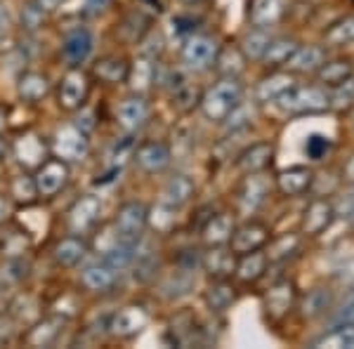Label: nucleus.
<instances>
[{
	"instance_id": "34",
	"label": "nucleus",
	"mask_w": 354,
	"mask_h": 349,
	"mask_svg": "<svg viewBox=\"0 0 354 349\" xmlns=\"http://www.w3.org/2000/svg\"><path fill=\"white\" fill-rule=\"evenodd\" d=\"M128 71H130V66L125 64L123 59H118V57H106V59L97 62V66H95V73L106 83L125 81V78H128Z\"/></svg>"
},
{
	"instance_id": "22",
	"label": "nucleus",
	"mask_w": 354,
	"mask_h": 349,
	"mask_svg": "<svg viewBox=\"0 0 354 349\" xmlns=\"http://www.w3.org/2000/svg\"><path fill=\"white\" fill-rule=\"evenodd\" d=\"M232 232H234V222L230 215L225 213L213 215L208 220V225L203 227V241L208 245H225L230 243Z\"/></svg>"
},
{
	"instance_id": "46",
	"label": "nucleus",
	"mask_w": 354,
	"mask_h": 349,
	"mask_svg": "<svg viewBox=\"0 0 354 349\" xmlns=\"http://www.w3.org/2000/svg\"><path fill=\"white\" fill-rule=\"evenodd\" d=\"M342 323H354V297H350V300L330 317V326H342Z\"/></svg>"
},
{
	"instance_id": "35",
	"label": "nucleus",
	"mask_w": 354,
	"mask_h": 349,
	"mask_svg": "<svg viewBox=\"0 0 354 349\" xmlns=\"http://www.w3.org/2000/svg\"><path fill=\"white\" fill-rule=\"evenodd\" d=\"M324 41L333 48H340V45H350L354 43V15L345 17V19L335 21L333 26L324 33Z\"/></svg>"
},
{
	"instance_id": "9",
	"label": "nucleus",
	"mask_w": 354,
	"mask_h": 349,
	"mask_svg": "<svg viewBox=\"0 0 354 349\" xmlns=\"http://www.w3.org/2000/svg\"><path fill=\"white\" fill-rule=\"evenodd\" d=\"M100 210H102L100 196L88 194V196H83L81 201H76V205L71 208V213H68V225H71L73 232H78V234L88 232V229L97 222V217H100Z\"/></svg>"
},
{
	"instance_id": "33",
	"label": "nucleus",
	"mask_w": 354,
	"mask_h": 349,
	"mask_svg": "<svg viewBox=\"0 0 354 349\" xmlns=\"http://www.w3.org/2000/svg\"><path fill=\"white\" fill-rule=\"evenodd\" d=\"M17 158H19L24 165H36L43 161V153H45V147L43 142L38 140L36 135H26L17 142Z\"/></svg>"
},
{
	"instance_id": "23",
	"label": "nucleus",
	"mask_w": 354,
	"mask_h": 349,
	"mask_svg": "<svg viewBox=\"0 0 354 349\" xmlns=\"http://www.w3.org/2000/svg\"><path fill=\"white\" fill-rule=\"evenodd\" d=\"M201 267L210 276L215 279H227L234 272V253L230 250H220V245H215V250L205 253L201 257Z\"/></svg>"
},
{
	"instance_id": "14",
	"label": "nucleus",
	"mask_w": 354,
	"mask_h": 349,
	"mask_svg": "<svg viewBox=\"0 0 354 349\" xmlns=\"http://www.w3.org/2000/svg\"><path fill=\"white\" fill-rule=\"evenodd\" d=\"M192 194H194V182H192V177H187V175H175L173 180L168 182V185L163 187V191H161V201L158 203H163V205H168V208H182L187 201L192 198Z\"/></svg>"
},
{
	"instance_id": "8",
	"label": "nucleus",
	"mask_w": 354,
	"mask_h": 349,
	"mask_svg": "<svg viewBox=\"0 0 354 349\" xmlns=\"http://www.w3.org/2000/svg\"><path fill=\"white\" fill-rule=\"evenodd\" d=\"M135 161L145 173H163L173 161V156L163 142H147L135 151Z\"/></svg>"
},
{
	"instance_id": "15",
	"label": "nucleus",
	"mask_w": 354,
	"mask_h": 349,
	"mask_svg": "<svg viewBox=\"0 0 354 349\" xmlns=\"http://www.w3.org/2000/svg\"><path fill=\"white\" fill-rule=\"evenodd\" d=\"M116 113H118V123H121L128 133H133V130L145 125L147 116H149V106H147V102L142 100V97H130V100L121 102Z\"/></svg>"
},
{
	"instance_id": "1",
	"label": "nucleus",
	"mask_w": 354,
	"mask_h": 349,
	"mask_svg": "<svg viewBox=\"0 0 354 349\" xmlns=\"http://www.w3.org/2000/svg\"><path fill=\"white\" fill-rule=\"evenodd\" d=\"M241 83L234 76H227L225 81H220L218 85L208 90L201 100V111L208 121H227L234 111L239 109L241 102Z\"/></svg>"
},
{
	"instance_id": "18",
	"label": "nucleus",
	"mask_w": 354,
	"mask_h": 349,
	"mask_svg": "<svg viewBox=\"0 0 354 349\" xmlns=\"http://www.w3.org/2000/svg\"><path fill=\"white\" fill-rule=\"evenodd\" d=\"M274 156V147L267 144V142H258V144L248 147L239 158V165H241L243 173H262L265 168H270Z\"/></svg>"
},
{
	"instance_id": "42",
	"label": "nucleus",
	"mask_w": 354,
	"mask_h": 349,
	"mask_svg": "<svg viewBox=\"0 0 354 349\" xmlns=\"http://www.w3.org/2000/svg\"><path fill=\"white\" fill-rule=\"evenodd\" d=\"M354 104V78H347L345 83L333 85V93L328 95V106L345 109Z\"/></svg>"
},
{
	"instance_id": "2",
	"label": "nucleus",
	"mask_w": 354,
	"mask_h": 349,
	"mask_svg": "<svg viewBox=\"0 0 354 349\" xmlns=\"http://www.w3.org/2000/svg\"><path fill=\"white\" fill-rule=\"evenodd\" d=\"M277 104L288 113H317L328 109V93L319 85H290Z\"/></svg>"
},
{
	"instance_id": "13",
	"label": "nucleus",
	"mask_w": 354,
	"mask_h": 349,
	"mask_svg": "<svg viewBox=\"0 0 354 349\" xmlns=\"http://www.w3.org/2000/svg\"><path fill=\"white\" fill-rule=\"evenodd\" d=\"M147 323V314L142 307H125L116 317L111 319L109 328L113 335L118 337H128V335H135L137 330H142Z\"/></svg>"
},
{
	"instance_id": "45",
	"label": "nucleus",
	"mask_w": 354,
	"mask_h": 349,
	"mask_svg": "<svg viewBox=\"0 0 354 349\" xmlns=\"http://www.w3.org/2000/svg\"><path fill=\"white\" fill-rule=\"evenodd\" d=\"M175 222V210L168 208V205L158 203L156 208H153V215H151V225L156 229H161V232H165V229H170Z\"/></svg>"
},
{
	"instance_id": "41",
	"label": "nucleus",
	"mask_w": 354,
	"mask_h": 349,
	"mask_svg": "<svg viewBox=\"0 0 354 349\" xmlns=\"http://www.w3.org/2000/svg\"><path fill=\"white\" fill-rule=\"evenodd\" d=\"M270 33L265 31H250L248 36H245L243 41V53L250 57V59H262V55H265L267 45H270Z\"/></svg>"
},
{
	"instance_id": "48",
	"label": "nucleus",
	"mask_w": 354,
	"mask_h": 349,
	"mask_svg": "<svg viewBox=\"0 0 354 349\" xmlns=\"http://www.w3.org/2000/svg\"><path fill=\"white\" fill-rule=\"evenodd\" d=\"M8 31H10V17H8L5 5L0 3V45H3L5 38H8Z\"/></svg>"
},
{
	"instance_id": "20",
	"label": "nucleus",
	"mask_w": 354,
	"mask_h": 349,
	"mask_svg": "<svg viewBox=\"0 0 354 349\" xmlns=\"http://www.w3.org/2000/svg\"><path fill=\"white\" fill-rule=\"evenodd\" d=\"M312 170L307 168H290V170H283L281 175L277 177V185L281 189V194H286V196H300V194H305L307 189L312 187Z\"/></svg>"
},
{
	"instance_id": "39",
	"label": "nucleus",
	"mask_w": 354,
	"mask_h": 349,
	"mask_svg": "<svg viewBox=\"0 0 354 349\" xmlns=\"http://www.w3.org/2000/svg\"><path fill=\"white\" fill-rule=\"evenodd\" d=\"M298 243H300V238L295 236V234H286V236L277 238V241L272 243L270 253H267V260L270 262L286 260L288 255H293L295 250H298Z\"/></svg>"
},
{
	"instance_id": "27",
	"label": "nucleus",
	"mask_w": 354,
	"mask_h": 349,
	"mask_svg": "<svg viewBox=\"0 0 354 349\" xmlns=\"http://www.w3.org/2000/svg\"><path fill=\"white\" fill-rule=\"evenodd\" d=\"M314 347H333V349H354V323L333 326L326 335L314 340Z\"/></svg>"
},
{
	"instance_id": "54",
	"label": "nucleus",
	"mask_w": 354,
	"mask_h": 349,
	"mask_svg": "<svg viewBox=\"0 0 354 349\" xmlns=\"http://www.w3.org/2000/svg\"><path fill=\"white\" fill-rule=\"evenodd\" d=\"M187 3H196V0H187Z\"/></svg>"
},
{
	"instance_id": "29",
	"label": "nucleus",
	"mask_w": 354,
	"mask_h": 349,
	"mask_svg": "<svg viewBox=\"0 0 354 349\" xmlns=\"http://www.w3.org/2000/svg\"><path fill=\"white\" fill-rule=\"evenodd\" d=\"M85 253H88V248H85V243L81 241V238H64V241L57 243L55 248V260L57 265L62 267H76L78 262L83 260Z\"/></svg>"
},
{
	"instance_id": "10",
	"label": "nucleus",
	"mask_w": 354,
	"mask_h": 349,
	"mask_svg": "<svg viewBox=\"0 0 354 349\" xmlns=\"http://www.w3.org/2000/svg\"><path fill=\"white\" fill-rule=\"evenodd\" d=\"M66 177H68V170L62 161L43 163L36 175V180H33L36 182V191L43 194V196H55V194L64 187Z\"/></svg>"
},
{
	"instance_id": "44",
	"label": "nucleus",
	"mask_w": 354,
	"mask_h": 349,
	"mask_svg": "<svg viewBox=\"0 0 354 349\" xmlns=\"http://www.w3.org/2000/svg\"><path fill=\"white\" fill-rule=\"evenodd\" d=\"M12 194H15V198L17 201H31L33 196H36V182L33 180H28V177H17L15 180V185H12Z\"/></svg>"
},
{
	"instance_id": "37",
	"label": "nucleus",
	"mask_w": 354,
	"mask_h": 349,
	"mask_svg": "<svg viewBox=\"0 0 354 349\" xmlns=\"http://www.w3.org/2000/svg\"><path fill=\"white\" fill-rule=\"evenodd\" d=\"M135 257H137V243H123V241H118L116 248H111L109 253H106L104 262L118 272V269H125V267L133 265Z\"/></svg>"
},
{
	"instance_id": "25",
	"label": "nucleus",
	"mask_w": 354,
	"mask_h": 349,
	"mask_svg": "<svg viewBox=\"0 0 354 349\" xmlns=\"http://www.w3.org/2000/svg\"><path fill=\"white\" fill-rule=\"evenodd\" d=\"M298 50V43L293 38H277V41H270L265 55H262V62L267 66H281L288 64V59L293 57V53Z\"/></svg>"
},
{
	"instance_id": "38",
	"label": "nucleus",
	"mask_w": 354,
	"mask_h": 349,
	"mask_svg": "<svg viewBox=\"0 0 354 349\" xmlns=\"http://www.w3.org/2000/svg\"><path fill=\"white\" fill-rule=\"evenodd\" d=\"M57 333H59V321L57 319H50V321H43L38 328H33L28 333V345L33 347H48L50 342L55 340Z\"/></svg>"
},
{
	"instance_id": "12",
	"label": "nucleus",
	"mask_w": 354,
	"mask_h": 349,
	"mask_svg": "<svg viewBox=\"0 0 354 349\" xmlns=\"http://www.w3.org/2000/svg\"><path fill=\"white\" fill-rule=\"evenodd\" d=\"M88 95V78L81 71L66 73V78L59 85V104L64 109H78Z\"/></svg>"
},
{
	"instance_id": "26",
	"label": "nucleus",
	"mask_w": 354,
	"mask_h": 349,
	"mask_svg": "<svg viewBox=\"0 0 354 349\" xmlns=\"http://www.w3.org/2000/svg\"><path fill=\"white\" fill-rule=\"evenodd\" d=\"M330 305H333V293L328 288H314L302 300V317L317 319L322 314H326Z\"/></svg>"
},
{
	"instance_id": "32",
	"label": "nucleus",
	"mask_w": 354,
	"mask_h": 349,
	"mask_svg": "<svg viewBox=\"0 0 354 349\" xmlns=\"http://www.w3.org/2000/svg\"><path fill=\"white\" fill-rule=\"evenodd\" d=\"M279 15H281L279 0H253L250 21H253L255 26H270L279 19Z\"/></svg>"
},
{
	"instance_id": "49",
	"label": "nucleus",
	"mask_w": 354,
	"mask_h": 349,
	"mask_svg": "<svg viewBox=\"0 0 354 349\" xmlns=\"http://www.w3.org/2000/svg\"><path fill=\"white\" fill-rule=\"evenodd\" d=\"M106 5H109V0H88V8L93 10V12H100V10H104Z\"/></svg>"
},
{
	"instance_id": "51",
	"label": "nucleus",
	"mask_w": 354,
	"mask_h": 349,
	"mask_svg": "<svg viewBox=\"0 0 354 349\" xmlns=\"http://www.w3.org/2000/svg\"><path fill=\"white\" fill-rule=\"evenodd\" d=\"M3 128H5V111L0 109V133H3Z\"/></svg>"
},
{
	"instance_id": "21",
	"label": "nucleus",
	"mask_w": 354,
	"mask_h": 349,
	"mask_svg": "<svg viewBox=\"0 0 354 349\" xmlns=\"http://www.w3.org/2000/svg\"><path fill=\"white\" fill-rule=\"evenodd\" d=\"M203 300L210 312H225V309H230L232 302L236 300V293H234L232 283H227L225 279H218V281H213L208 285Z\"/></svg>"
},
{
	"instance_id": "31",
	"label": "nucleus",
	"mask_w": 354,
	"mask_h": 349,
	"mask_svg": "<svg viewBox=\"0 0 354 349\" xmlns=\"http://www.w3.org/2000/svg\"><path fill=\"white\" fill-rule=\"evenodd\" d=\"M290 85H293V76H288V73H274V76L265 78V81L258 85V100L277 102V97H281Z\"/></svg>"
},
{
	"instance_id": "28",
	"label": "nucleus",
	"mask_w": 354,
	"mask_h": 349,
	"mask_svg": "<svg viewBox=\"0 0 354 349\" xmlns=\"http://www.w3.org/2000/svg\"><path fill=\"white\" fill-rule=\"evenodd\" d=\"M265 269H267V255L260 253V250H253V253L241 255V262L236 265V274L241 281L250 283V281H258L262 274H265Z\"/></svg>"
},
{
	"instance_id": "36",
	"label": "nucleus",
	"mask_w": 354,
	"mask_h": 349,
	"mask_svg": "<svg viewBox=\"0 0 354 349\" xmlns=\"http://www.w3.org/2000/svg\"><path fill=\"white\" fill-rule=\"evenodd\" d=\"M48 78L41 76V73H26L19 81V95L24 97L26 102H38L48 95Z\"/></svg>"
},
{
	"instance_id": "52",
	"label": "nucleus",
	"mask_w": 354,
	"mask_h": 349,
	"mask_svg": "<svg viewBox=\"0 0 354 349\" xmlns=\"http://www.w3.org/2000/svg\"><path fill=\"white\" fill-rule=\"evenodd\" d=\"M5 217V203H3V198H0V220Z\"/></svg>"
},
{
	"instance_id": "40",
	"label": "nucleus",
	"mask_w": 354,
	"mask_h": 349,
	"mask_svg": "<svg viewBox=\"0 0 354 349\" xmlns=\"http://www.w3.org/2000/svg\"><path fill=\"white\" fill-rule=\"evenodd\" d=\"M128 76H130V81H133L130 85H133L137 93H145V90L149 88L151 78H153V66L147 59H137L135 66L128 71Z\"/></svg>"
},
{
	"instance_id": "4",
	"label": "nucleus",
	"mask_w": 354,
	"mask_h": 349,
	"mask_svg": "<svg viewBox=\"0 0 354 349\" xmlns=\"http://www.w3.org/2000/svg\"><path fill=\"white\" fill-rule=\"evenodd\" d=\"M218 57V45L213 38L205 36H192L187 45L182 48V64L192 71H203L215 62Z\"/></svg>"
},
{
	"instance_id": "11",
	"label": "nucleus",
	"mask_w": 354,
	"mask_h": 349,
	"mask_svg": "<svg viewBox=\"0 0 354 349\" xmlns=\"http://www.w3.org/2000/svg\"><path fill=\"white\" fill-rule=\"evenodd\" d=\"M295 302V285L290 281H279L265 295V309L272 319H281L290 312Z\"/></svg>"
},
{
	"instance_id": "50",
	"label": "nucleus",
	"mask_w": 354,
	"mask_h": 349,
	"mask_svg": "<svg viewBox=\"0 0 354 349\" xmlns=\"http://www.w3.org/2000/svg\"><path fill=\"white\" fill-rule=\"evenodd\" d=\"M57 3H59V0H38V8H43V10H55V8H57Z\"/></svg>"
},
{
	"instance_id": "47",
	"label": "nucleus",
	"mask_w": 354,
	"mask_h": 349,
	"mask_svg": "<svg viewBox=\"0 0 354 349\" xmlns=\"http://www.w3.org/2000/svg\"><path fill=\"white\" fill-rule=\"evenodd\" d=\"M220 62H222V71H225L227 76L241 71V55H239L236 50H227V53L220 57Z\"/></svg>"
},
{
	"instance_id": "30",
	"label": "nucleus",
	"mask_w": 354,
	"mask_h": 349,
	"mask_svg": "<svg viewBox=\"0 0 354 349\" xmlns=\"http://www.w3.org/2000/svg\"><path fill=\"white\" fill-rule=\"evenodd\" d=\"M113 281H116V269L109 267L106 262H102V265H90L83 272V283L88 285L90 290H106V288H111Z\"/></svg>"
},
{
	"instance_id": "7",
	"label": "nucleus",
	"mask_w": 354,
	"mask_h": 349,
	"mask_svg": "<svg viewBox=\"0 0 354 349\" xmlns=\"http://www.w3.org/2000/svg\"><path fill=\"white\" fill-rule=\"evenodd\" d=\"M267 196V180L262 173H248V177L243 180L241 189H239V208L245 215L255 213Z\"/></svg>"
},
{
	"instance_id": "43",
	"label": "nucleus",
	"mask_w": 354,
	"mask_h": 349,
	"mask_svg": "<svg viewBox=\"0 0 354 349\" xmlns=\"http://www.w3.org/2000/svg\"><path fill=\"white\" fill-rule=\"evenodd\" d=\"M328 147H330L328 137L312 135L310 140L305 142V153H307V156H310V158H314V161H322V158H324V153L328 151Z\"/></svg>"
},
{
	"instance_id": "6",
	"label": "nucleus",
	"mask_w": 354,
	"mask_h": 349,
	"mask_svg": "<svg viewBox=\"0 0 354 349\" xmlns=\"http://www.w3.org/2000/svg\"><path fill=\"white\" fill-rule=\"evenodd\" d=\"M55 151L59 158L64 161H81V158L88 153V140H85V133L81 128H62L57 133L55 140Z\"/></svg>"
},
{
	"instance_id": "16",
	"label": "nucleus",
	"mask_w": 354,
	"mask_h": 349,
	"mask_svg": "<svg viewBox=\"0 0 354 349\" xmlns=\"http://www.w3.org/2000/svg\"><path fill=\"white\" fill-rule=\"evenodd\" d=\"M93 53V36L85 28H76L64 38V57L71 62L73 66L83 64L85 59Z\"/></svg>"
},
{
	"instance_id": "53",
	"label": "nucleus",
	"mask_w": 354,
	"mask_h": 349,
	"mask_svg": "<svg viewBox=\"0 0 354 349\" xmlns=\"http://www.w3.org/2000/svg\"><path fill=\"white\" fill-rule=\"evenodd\" d=\"M3 158H5V144L0 142V163H3Z\"/></svg>"
},
{
	"instance_id": "5",
	"label": "nucleus",
	"mask_w": 354,
	"mask_h": 349,
	"mask_svg": "<svg viewBox=\"0 0 354 349\" xmlns=\"http://www.w3.org/2000/svg\"><path fill=\"white\" fill-rule=\"evenodd\" d=\"M267 238H270V229L262 225V222H245V225L232 232L230 238L232 253L245 255V253H253V250H260L267 243Z\"/></svg>"
},
{
	"instance_id": "17",
	"label": "nucleus",
	"mask_w": 354,
	"mask_h": 349,
	"mask_svg": "<svg viewBox=\"0 0 354 349\" xmlns=\"http://www.w3.org/2000/svg\"><path fill=\"white\" fill-rule=\"evenodd\" d=\"M333 205L328 201H314L310 203V208L305 210V217H302V229L305 234H322L324 229H328V225L333 222Z\"/></svg>"
},
{
	"instance_id": "19",
	"label": "nucleus",
	"mask_w": 354,
	"mask_h": 349,
	"mask_svg": "<svg viewBox=\"0 0 354 349\" xmlns=\"http://www.w3.org/2000/svg\"><path fill=\"white\" fill-rule=\"evenodd\" d=\"M324 64V50L317 45H298V50L288 59V68L293 73H317V68Z\"/></svg>"
},
{
	"instance_id": "24",
	"label": "nucleus",
	"mask_w": 354,
	"mask_h": 349,
	"mask_svg": "<svg viewBox=\"0 0 354 349\" xmlns=\"http://www.w3.org/2000/svg\"><path fill=\"white\" fill-rule=\"evenodd\" d=\"M354 66L350 59H333V62H324L322 66L317 68V76L326 88H333V85L345 83L347 78H352Z\"/></svg>"
},
{
	"instance_id": "3",
	"label": "nucleus",
	"mask_w": 354,
	"mask_h": 349,
	"mask_svg": "<svg viewBox=\"0 0 354 349\" xmlns=\"http://www.w3.org/2000/svg\"><path fill=\"white\" fill-rule=\"evenodd\" d=\"M149 213H147L145 203L130 201L125 203L116 215V236L123 243H140V236L145 232Z\"/></svg>"
}]
</instances>
